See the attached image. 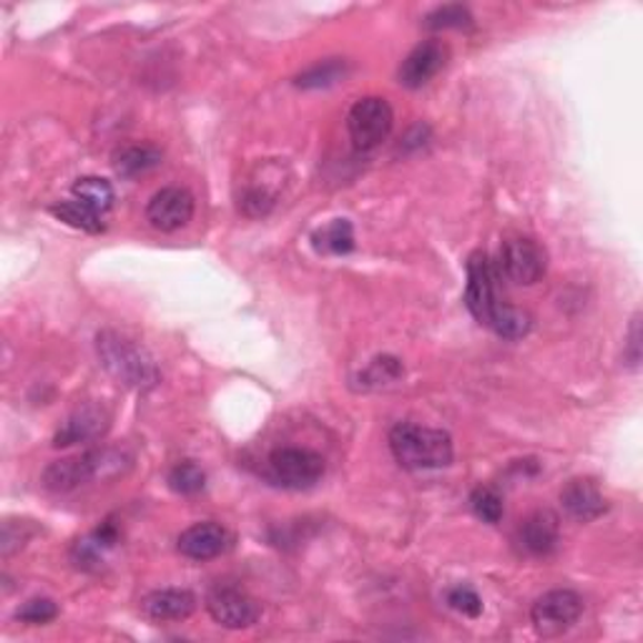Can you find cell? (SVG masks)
<instances>
[{
    "mask_svg": "<svg viewBox=\"0 0 643 643\" xmlns=\"http://www.w3.org/2000/svg\"><path fill=\"white\" fill-rule=\"evenodd\" d=\"M626 362L633 370L639 368L641 362V314L633 317L631 332H629V350H626Z\"/></svg>",
    "mask_w": 643,
    "mask_h": 643,
    "instance_id": "obj_30",
    "label": "cell"
},
{
    "mask_svg": "<svg viewBox=\"0 0 643 643\" xmlns=\"http://www.w3.org/2000/svg\"><path fill=\"white\" fill-rule=\"evenodd\" d=\"M448 606L463 613L468 619H478L480 613H483V601H480L478 593L468 589V585H455V589L448 591Z\"/></svg>",
    "mask_w": 643,
    "mask_h": 643,
    "instance_id": "obj_27",
    "label": "cell"
},
{
    "mask_svg": "<svg viewBox=\"0 0 643 643\" xmlns=\"http://www.w3.org/2000/svg\"><path fill=\"white\" fill-rule=\"evenodd\" d=\"M51 214L56 219H61L63 224H69L73 229H81V232H89V234L103 232V222H101L99 211L86 207L83 201H79V199H69V201H61V204H53Z\"/></svg>",
    "mask_w": 643,
    "mask_h": 643,
    "instance_id": "obj_18",
    "label": "cell"
},
{
    "mask_svg": "<svg viewBox=\"0 0 643 643\" xmlns=\"http://www.w3.org/2000/svg\"><path fill=\"white\" fill-rule=\"evenodd\" d=\"M207 475L197 463L184 460V463H177L169 473V488L179 495H197L204 491Z\"/></svg>",
    "mask_w": 643,
    "mask_h": 643,
    "instance_id": "obj_21",
    "label": "cell"
},
{
    "mask_svg": "<svg viewBox=\"0 0 643 643\" xmlns=\"http://www.w3.org/2000/svg\"><path fill=\"white\" fill-rule=\"evenodd\" d=\"M161 159H164V153L157 147H151V143H133V147H123L121 151H117V157H113V169H117L119 177L133 179L157 169L161 164Z\"/></svg>",
    "mask_w": 643,
    "mask_h": 643,
    "instance_id": "obj_17",
    "label": "cell"
},
{
    "mask_svg": "<svg viewBox=\"0 0 643 643\" xmlns=\"http://www.w3.org/2000/svg\"><path fill=\"white\" fill-rule=\"evenodd\" d=\"M465 304L475 320L503 340H523L533 328L531 314L503 302L498 292V272L491 257L473 252L468 259Z\"/></svg>",
    "mask_w": 643,
    "mask_h": 643,
    "instance_id": "obj_1",
    "label": "cell"
},
{
    "mask_svg": "<svg viewBox=\"0 0 643 643\" xmlns=\"http://www.w3.org/2000/svg\"><path fill=\"white\" fill-rule=\"evenodd\" d=\"M583 613V599L575 591L569 589H555L543 593V596L533 603L531 621L533 629L539 631L543 639H555L561 633L571 631L575 621Z\"/></svg>",
    "mask_w": 643,
    "mask_h": 643,
    "instance_id": "obj_7",
    "label": "cell"
},
{
    "mask_svg": "<svg viewBox=\"0 0 643 643\" xmlns=\"http://www.w3.org/2000/svg\"><path fill=\"white\" fill-rule=\"evenodd\" d=\"M147 219L157 232H179L194 219V197L181 187H167L151 197Z\"/></svg>",
    "mask_w": 643,
    "mask_h": 643,
    "instance_id": "obj_10",
    "label": "cell"
},
{
    "mask_svg": "<svg viewBox=\"0 0 643 643\" xmlns=\"http://www.w3.org/2000/svg\"><path fill=\"white\" fill-rule=\"evenodd\" d=\"M99 360L109 374L129 388H153L159 382V370L153 360L137 342L123 338L119 332H101L96 338Z\"/></svg>",
    "mask_w": 643,
    "mask_h": 643,
    "instance_id": "obj_4",
    "label": "cell"
},
{
    "mask_svg": "<svg viewBox=\"0 0 643 643\" xmlns=\"http://www.w3.org/2000/svg\"><path fill=\"white\" fill-rule=\"evenodd\" d=\"M324 475V458L310 448H277L267 458V478L287 491H307Z\"/></svg>",
    "mask_w": 643,
    "mask_h": 643,
    "instance_id": "obj_5",
    "label": "cell"
},
{
    "mask_svg": "<svg viewBox=\"0 0 643 643\" xmlns=\"http://www.w3.org/2000/svg\"><path fill=\"white\" fill-rule=\"evenodd\" d=\"M402 374V364L395 358H378L370 362V368L360 374V380L364 382V388H378L388 385V382L398 380Z\"/></svg>",
    "mask_w": 643,
    "mask_h": 643,
    "instance_id": "obj_25",
    "label": "cell"
},
{
    "mask_svg": "<svg viewBox=\"0 0 643 643\" xmlns=\"http://www.w3.org/2000/svg\"><path fill=\"white\" fill-rule=\"evenodd\" d=\"M59 616V606L51 599H33L23 603V609H18L16 619L28 623V626H41V623H48Z\"/></svg>",
    "mask_w": 643,
    "mask_h": 643,
    "instance_id": "obj_26",
    "label": "cell"
},
{
    "mask_svg": "<svg viewBox=\"0 0 643 643\" xmlns=\"http://www.w3.org/2000/svg\"><path fill=\"white\" fill-rule=\"evenodd\" d=\"M448 61V46L440 41H425L412 48L410 56L400 66V83L408 89H422L443 71Z\"/></svg>",
    "mask_w": 643,
    "mask_h": 643,
    "instance_id": "obj_11",
    "label": "cell"
},
{
    "mask_svg": "<svg viewBox=\"0 0 643 643\" xmlns=\"http://www.w3.org/2000/svg\"><path fill=\"white\" fill-rule=\"evenodd\" d=\"M425 28H430V31H448V28L463 31V28H473V13L460 3L440 6L433 13L425 16Z\"/></svg>",
    "mask_w": 643,
    "mask_h": 643,
    "instance_id": "obj_23",
    "label": "cell"
},
{
    "mask_svg": "<svg viewBox=\"0 0 643 643\" xmlns=\"http://www.w3.org/2000/svg\"><path fill=\"white\" fill-rule=\"evenodd\" d=\"M121 450H86L81 455L56 460L43 470V488L51 493H71L96 478H109L123 470Z\"/></svg>",
    "mask_w": 643,
    "mask_h": 643,
    "instance_id": "obj_3",
    "label": "cell"
},
{
    "mask_svg": "<svg viewBox=\"0 0 643 643\" xmlns=\"http://www.w3.org/2000/svg\"><path fill=\"white\" fill-rule=\"evenodd\" d=\"M549 270V257L545 249L531 237H511L505 239L501 249V272L513 284L531 287L541 282Z\"/></svg>",
    "mask_w": 643,
    "mask_h": 643,
    "instance_id": "obj_8",
    "label": "cell"
},
{
    "mask_svg": "<svg viewBox=\"0 0 643 643\" xmlns=\"http://www.w3.org/2000/svg\"><path fill=\"white\" fill-rule=\"evenodd\" d=\"M395 113L392 106L380 96H368L352 106L348 113V131L354 151L370 153L390 137Z\"/></svg>",
    "mask_w": 643,
    "mask_h": 643,
    "instance_id": "obj_6",
    "label": "cell"
},
{
    "mask_svg": "<svg viewBox=\"0 0 643 643\" xmlns=\"http://www.w3.org/2000/svg\"><path fill=\"white\" fill-rule=\"evenodd\" d=\"M390 450L405 470H440L453 463V438L445 430L400 422L390 430Z\"/></svg>",
    "mask_w": 643,
    "mask_h": 643,
    "instance_id": "obj_2",
    "label": "cell"
},
{
    "mask_svg": "<svg viewBox=\"0 0 643 643\" xmlns=\"http://www.w3.org/2000/svg\"><path fill=\"white\" fill-rule=\"evenodd\" d=\"M73 197L83 201L86 207H91L93 211H99L101 217L113 207V199H117V194H113V187L99 177H83L76 181Z\"/></svg>",
    "mask_w": 643,
    "mask_h": 643,
    "instance_id": "obj_19",
    "label": "cell"
},
{
    "mask_svg": "<svg viewBox=\"0 0 643 643\" xmlns=\"http://www.w3.org/2000/svg\"><path fill=\"white\" fill-rule=\"evenodd\" d=\"M229 533L219 523H194L179 535V553L189 561H211L229 549Z\"/></svg>",
    "mask_w": 643,
    "mask_h": 643,
    "instance_id": "obj_13",
    "label": "cell"
},
{
    "mask_svg": "<svg viewBox=\"0 0 643 643\" xmlns=\"http://www.w3.org/2000/svg\"><path fill=\"white\" fill-rule=\"evenodd\" d=\"M518 541H521L523 551L528 555H535V559H545L555 549H559L561 541V523L559 515L551 511H535L525 518L518 528Z\"/></svg>",
    "mask_w": 643,
    "mask_h": 643,
    "instance_id": "obj_12",
    "label": "cell"
},
{
    "mask_svg": "<svg viewBox=\"0 0 643 643\" xmlns=\"http://www.w3.org/2000/svg\"><path fill=\"white\" fill-rule=\"evenodd\" d=\"M470 508H473V513L480 518L483 523H501V518L505 513L503 508V498L493 488H475L473 495H470Z\"/></svg>",
    "mask_w": 643,
    "mask_h": 643,
    "instance_id": "obj_24",
    "label": "cell"
},
{
    "mask_svg": "<svg viewBox=\"0 0 643 643\" xmlns=\"http://www.w3.org/2000/svg\"><path fill=\"white\" fill-rule=\"evenodd\" d=\"M141 611L149 621L169 623V621H187L197 611V599L191 591L184 589H164L153 591L141 601Z\"/></svg>",
    "mask_w": 643,
    "mask_h": 643,
    "instance_id": "obj_16",
    "label": "cell"
},
{
    "mask_svg": "<svg viewBox=\"0 0 643 643\" xmlns=\"http://www.w3.org/2000/svg\"><path fill=\"white\" fill-rule=\"evenodd\" d=\"M109 412L96 405H86L76 410L73 415L63 422L59 433L53 438L56 448H69L76 443H91L99 440L109 430Z\"/></svg>",
    "mask_w": 643,
    "mask_h": 643,
    "instance_id": "obj_15",
    "label": "cell"
},
{
    "mask_svg": "<svg viewBox=\"0 0 643 643\" xmlns=\"http://www.w3.org/2000/svg\"><path fill=\"white\" fill-rule=\"evenodd\" d=\"M312 239L314 247L328 254H348L354 249V232L348 219H334L332 224L320 229Z\"/></svg>",
    "mask_w": 643,
    "mask_h": 643,
    "instance_id": "obj_20",
    "label": "cell"
},
{
    "mask_svg": "<svg viewBox=\"0 0 643 643\" xmlns=\"http://www.w3.org/2000/svg\"><path fill=\"white\" fill-rule=\"evenodd\" d=\"M561 505L573 521L591 523L606 513V498L589 478H573L561 491Z\"/></svg>",
    "mask_w": 643,
    "mask_h": 643,
    "instance_id": "obj_14",
    "label": "cell"
},
{
    "mask_svg": "<svg viewBox=\"0 0 643 643\" xmlns=\"http://www.w3.org/2000/svg\"><path fill=\"white\" fill-rule=\"evenodd\" d=\"M274 207V194H270L264 187H252L244 191L242 197V211L247 217H264L270 214Z\"/></svg>",
    "mask_w": 643,
    "mask_h": 643,
    "instance_id": "obj_29",
    "label": "cell"
},
{
    "mask_svg": "<svg viewBox=\"0 0 643 643\" xmlns=\"http://www.w3.org/2000/svg\"><path fill=\"white\" fill-rule=\"evenodd\" d=\"M36 531L26 521H6L3 523V535H0V549H3V555L16 553L18 549H23L26 541L31 539Z\"/></svg>",
    "mask_w": 643,
    "mask_h": 643,
    "instance_id": "obj_28",
    "label": "cell"
},
{
    "mask_svg": "<svg viewBox=\"0 0 643 643\" xmlns=\"http://www.w3.org/2000/svg\"><path fill=\"white\" fill-rule=\"evenodd\" d=\"M344 73H348V63L340 59H328L314 63L312 69H307L300 79H297V86H302V89H324V86L338 83Z\"/></svg>",
    "mask_w": 643,
    "mask_h": 643,
    "instance_id": "obj_22",
    "label": "cell"
},
{
    "mask_svg": "<svg viewBox=\"0 0 643 643\" xmlns=\"http://www.w3.org/2000/svg\"><path fill=\"white\" fill-rule=\"evenodd\" d=\"M207 611L219 626L224 629H249L259 621V603L247 596L244 591L232 589V585H219L207 596Z\"/></svg>",
    "mask_w": 643,
    "mask_h": 643,
    "instance_id": "obj_9",
    "label": "cell"
}]
</instances>
